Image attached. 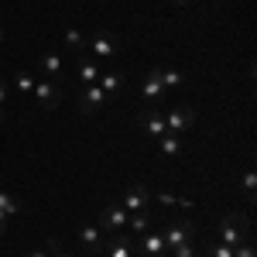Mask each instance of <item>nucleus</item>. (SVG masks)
I'll list each match as a JSON object with an SVG mask.
<instances>
[{
    "mask_svg": "<svg viewBox=\"0 0 257 257\" xmlns=\"http://www.w3.org/2000/svg\"><path fill=\"white\" fill-rule=\"evenodd\" d=\"M158 110H161V117H165L168 134H175V138H182V134L192 127V120H196L192 106H185V103H172V99H165V103H158Z\"/></svg>",
    "mask_w": 257,
    "mask_h": 257,
    "instance_id": "obj_1",
    "label": "nucleus"
},
{
    "mask_svg": "<svg viewBox=\"0 0 257 257\" xmlns=\"http://www.w3.org/2000/svg\"><path fill=\"white\" fill-rule=\"evenodd\" d=\"M219 243H226V247H240L247 237V216L243 213H226L223 223H219V233H216Z\"/></svg>",
    "mask_w": 257,
    "mask_h": 257,
    "instance_id": "obj_2",
    "label": "nucleus"
},
{
    "mask_svg": "<svg viewBox=\"0 0 257 257\" xmlns=\"http://www.w3.org/2000/svg\"><path fill=\"white\" fill-rule=\"evenodd\" d=\"M127 219H131V213H127L120 202H110V206H103L96 226L103 230V237H110V233H120V230L127 226Z\"/></svg>",
    "mask_w": 257,
    "mask_h": 257,
    "instance_id": "obj_3",
    "label": "nucleus"
},
{
    "mask_svg": "<svg viewBox=\"0 0 257 257\" xmlns=\"http://www.w3.org/2000/svg\"><path fill=\"white\" fill-rule=\"evenodd\" d=\"M192 233H196L192 219H172V223L161 230V237H165V247H168V250H175V247H182V243H192Z\"/></svg>",
    "mask_w": 257,
    "mask_h": 257,
    "instance_id": "obj_4",
    "label": "nucleus"
},
{
    "mask_svg": "<svg viewBox=\"0 0 257 257\" xmlns=\"http://www.w3.org/2000/svg\"><path fill=\"white\" fill-rule=\"evenodd\" d=\"M31 99H35L38 106H45V110H59V103H62V82H52V79L35 82Z\"/></svg>",
    "mask_w": 257,
    "mask_h": 257,
    "instance_id": "obj_5",
    "label": "nucleus"
},
{
    "mask_svg": "<svg viewBox=\"0 0 257 257\" xmlns=\"http://www.w3.org/2000/svg\"><path fill=\"white\" fill-rule=\"evenodd\" d=\"M141 127H144V134H151V138L158 141L168 134V127H165V117H161V110H158V103H148L144 110H141Z\"/></svg>",
    "mask_w": 257,
    "mask_h": 257,
    "instance_id": "obj_6",
    "label": "nucleus"
},
{
    "mask_svg": "<svg viewBox=\"0 0 257 257\" xmlns=\"http://www.w3.org/2000/svg\"><path fill=\"white\" fill-rule=\"evenodd\" d=\"M120 206L134 216V213H148V206H151V192L144 189V185H131L127 192H123V199H120Z\"/></svg>",
    "mask_w": 257,
    "mask_h": 257,
    "instance_id": "obj_7",
    "label": "nucleus"
},
{
    "mask_svg": "<svg viewBox=\"0 0 257 257\" xmlns=\"http://www.w3.org/2000/svg\"><path fill=\"white\" fill-rule=\"evenodd\" d=\"M141 96H144V103H165V99H168V89H165V82H161V72H158V69H151V72L144 76Z\"/></svg>",
    "mask_w": 257,
    "mask_h": 257,
    "instance_id": "obj_8",
    "label": "nucleus"
},
{
    "mask_svg": "<svg viewBox=\"0 0 257 257\" xmlns=\"http://www.w3.org/2000/svg\"><path fill=\"white\" fill-rule=\"evenodd\" d=\"M106 103H110V96L93 82V86H86V89L79 93V113H96V110L106 106Z\"/></svg>",
    "mask_w": 257,
    "mask_h": 257,
    "instance_id": "obj_9",
    "label": "nucleus"
},
{
    "mask_svg": "<svg viewBox=\"0 0 257 257\" xmlns=\"http://www.w3.org/2000/svg\"><path fill=\"white\" fill-rule=\"evenodd\" d=\"M117 48H120V45L110 38V35H103V31H96L93 38H86V52H93L96 59H113Z\"/></svg>",
    "mask_w": 257,
    "mask_h": 257,
    "instance_id": "obj_10",
    "label": "nucleus"
},
{
    "mask_svg": "<svg viewBox=\"0 0 257 257\" xmlns=\"http://www.w3.org/2000/svg\"><path fill=\"white\" fill-rule=\"evenodd\" d=\"M38 69L45 72V79H52V82H62V79H65V65H62V55H59V52H41Z\"/></svg>",
    "mask_w": 257,
    "mask_h": 257,
    "instance_id": "obj_11",
    "label": "nucleus"
},
{
    "mask_svg": "<svg viewBox=\"0 0 257 257\" xmlns=\"http://www.w3.org/2000/svg\"><path fill=\"white\" fill-rule=\"evenodd\" d=\"M103 247H106V257H134V243L127 240V233H110L103 237Z\"/></svg>",
    "mask_w": 257,
    "mask_h": 257,
    "instance_id": "obj_12",
    "label": "nucleus"
},
{
    "mask_svg": "<svg viewBox=\"0 0 257 257\" xmlns=\"http://www.w3.org/2000/svg\"><path fill=\"white\" fill-rule=\"evenodd\" d=\"M79 240H82V247H86L89 254H99V250H103V230H99L96 223H86L79 230Z\"/></svg>",
    "mask_w": 257,
    "mask_h": 257,
    "instance_id": "obj_13",
    "label": "nucleus"
},
{
    "mask_svg": "<svg viewBox=\"0 0 257 257\" xmlns=\"http://www.w3.org/2000/svg\"><path fill=\"white\" fill-rule=\"evenodd\" d=\"M72 76H76L82 86H93V82L99 79V65L93 59H79L76 65H72Z\"/></svg>",
    "mask_w": 257,
    "mask_h": 257,
    "instance_id": "obj_14",
    "label": "nucleus"
},
{
    "mask_svg": "<svg viewBox=\"0 0 257 257\" xmlns=\"http://www.w3.org/2000/svg\"><path fill=\"white\" fill-rule=\"evenodd\" d=\"M141 250L151 254V257H165V254H168V247H165V237H161V233H144V237H141Z\"/></svg>",
    "mask_w": 257,
    "mask_h": 257,
    "instance_id": "obj_15",
    "label": "nucleus"
},
{
    "mask_svg": "<svg viewBox=\"0 0 257 257\" xmlns=\"http://www.w3.org/2000/svg\"><path fill=\"white\" fill-rule=\"evenodd\" d=\"M96 86H99V89H103L110 99H113V96L120 93V86H123V76H120V72H99Z\"/></svg>",
    "mask_w": 257,
    "mask_h": 257,
    "instance_id": "obj_16",
    "label": "nucleus"
},
{
    "mask_svg": "<svg viewBox=\"0 0 257 257\" xmlns=\"http://www.w3.org/2000/svg\"><path fill=\"white\" fill-rule=\"evenodd\" d=\"M0 213L11 219V216H21V199L11 196L7 189H0Z\"/></svg>",
    "mask_w": 257,
    "mask_h": 257,
    "instance_id": "obj_17",
    "label": "nucleus"
},
{
    "mask_svg": "<svg viewBox=\"0 0 257 257\" xmlns=\"http://www.w3.org/2000/svg\"><path fill=\"white\" fill-rule=\"evenodd\" d=\"M158 144H161V155H168V158L182 155V138H175V134H165V138H158Z\"/></svg>",
    "mask_w": 257,
    "mask_h": 257,
    "instance_id": "obj_18",
    "label": "nucleus"
},
{
    "mask_svg": "<svg viewBox=\"0 0 257 257\" xmlns=\"http://www.w3.org/2000/svg\"><path fill=\"white\" fill-rule=\"evenodd\" d=\"M158 72H161V82H165V89H168V93H172L175 86H182V82H185V76H182L178 69H158Z\"/></svg>",
    "mask_w": 257,
    "mask_h": 257,
    "instance_id": "obj_19",
    "label": "nucleus"
},
{
    "mask_svg": "<svg viewBox=\"0 0 257 257\" xmlns=\"http://www.w3.org/2000/svg\"><path fill=\"white\" fill-rule=\"evenodd\" d=\"M35 76H31V72H18V76H14V86H18L21 93H28V96H31V89H35Z\"/></svg>",
    "mask_w": 257,
    "mask_h": 257,
    "instance_id": "obj_20",
    "label": "nucleus"
},
{
    "mask_svg": "<svg viewBox=\"0 0 257 257\" xmlns=\"http://www.w3.org/2000/svg\"><path fill=\"white\" fill-rule=\"evenodd\" d=\"M62 41H65L69 48H86V35H82V31H72V28L62 35Z\"/></svg>",
    "mask_w": 257,
    "mask_h": 257,
    "instance_id": "obj_21",
    "label": "nucleus"
},
{
    "mask_svg": "<svg viewBox=\"0 0 257 257\" xmlns=\"http://www.w3.org/2000/svg\"><path fill=\"white\" fill-rule=\"evenodd\" d=\"M206 257H233V247H226V243L213 240V243L206 247Z\"/></svg>",
    "mask_w": 257,
    "mask_h": 257,
    "instance_id": "obj_22",
    "label": "nucleus"
},
{
    "mask_svg": "<svg viewBox=\"0 0 257 257\" xmlns=\"http://www.w3.org/2000/svg\"><path fill=\"white\" fill-rule=\"evenodd\" d=\"M158 202H165V206H182V209H192V202L189 199H178V196H168V192H158Z\"/></svg>",
    "mask_w": 257,
    "mask_h": 257,
    "instance_id": "obj_23",
    "label": "nucleus"
},
{
    "mask_svg": "<svg viewBox=\"0 0 257 257\" xmlns=\"http://www.w3.org/2000/svg\"><path fill=\"white\" fill-rule=\"evenodd\" d=\"M240 185H243V192H247V196L254 199V189H257V175H254V168H247V172H243Z\"/></svg>",
    "mask_w": 257,
    "mask_h": 257,
    "instance_id": "obj_24",
    "label": "nucleus"
},
{
    "mask_svg": "<svg viewBox=\"0 0 257 257\" xmlns=\"http://www.w3.org/2000/svg\"><path fill=\"white\" fill-rule=\"evenodd\" d=\"M127 223L134 226V233H144V230H148V213H134V216L127 219Z\"/></svg>",
    "mask_w": 257,
    "mask_h": 257,
    "instance_id": "obj_25",
    "label": "nucleus"
},
{
    "mask_svg": "<svg viewBox=\"0 0 257 257\" xmlns=\"http://www.w3.org/2000/svg\"><path fill=\"white\" fill-rule=\"evenodd\" d=\"M48 257H72V254H69V250L62 247V240L52 237V240H48Z\"/></svg>",
    "mask_w": 257,
    "mask_h": 257,
    "instance_id": "obj_26",
    "label": "nucleus"
},
{
    "mask_svg": "<svg viewBox=\"0 0 257 257\" xmlns=\"http://www.w3.org/2000/svg\"><path fill=\"white\" fill-rule=\"evenodd\" d=\"M233 257H254V243H250V240H243L240 247H233Z\"/></svg>",
    "mask_w": 257,
    "mask_h": 257,
    "instance_id": "obj_27",
    "label": "nucleus"
},
{
    "mask_svg": "<svg viewBox=\"0 0 257 257\" xmlns=\"http://www.w3.org/2000/svg\"><path fill=\"white\" fill-rule=\"evenodd\" d=\"M172 254L175 257H196V247H192V243H182V247H175Z\"/></svg>",
    "mask_w": 257,
    "mask_h": 257,
    "instance_id": "obj_28",
    "label": "nucleus"
},
{
    "mask_svg": "<svg viewBox=\"0 0 257 257\" xmlns=\"http://www.w3.org/2000/svg\"><path fill=\"white\" fill-rule=\"evenodd\" d=\"M4 106H7V82L0 79V123H4Z\"/></svg>",
    "mask_w": 257,
    "mask_h": 257,
    "instance_id": "obj_29",
    "label": "nucleus"
},
{
    "mask_svg": "<svg viewBox=\"0 0 257 257\" xmlns=\"http://www.w3.org/2000/svg\"><path fill=\"white\" fill-rule=\"evenodd\" d=\"M4 233H7V216L0 213V237H4Z\"/></svg>",
    "mask_w": 257,
    "mask_h": 257,
    "instance_id": "obj_30",
    "label": "nucleus"
},
{
    "mask_svg": "<svg viewBox=\"0 0 257 257\" xmlns=\"http://www.w3.org/2000/svg\"><path fill=\"white\" fill-rule=\"evenodd\" d=\"M28 257H48V250H31Z\"/></svg>",
    "mask_w": 257,
    "mask_h": 257,
    "instance_id": "obj_31",
    "label": "nucleus"
},
{
    "mask_svg": "<svg viewBox=\"0 0 257 257\" xmlns=\"http://www.w3.org/2000/svg\"><path fill=\"white\" fill-rule=\"evenodd\" d=\"M172 4H178V7H182V4H192V0H172Z\"/></svg>",
    "mask_w": 257,
    "mask_h": 257,
    "instance_id": "obj_32",
    "label": "nucleus"
},
{
    "mask_svg": "<svg viewBox=\"0 0 257 257\" xmlns=\"http://www.w3.org/2000/svg\"><path fill=\"white\" fill-rule=\"evenodd\" d=\"M0 41H4V24H0Z\"/></svg>",
    "mask_w": 257,
    "mask_h": 257,
    "instance_id": "obj_33",
    "label": "nucleus"
},
{
    "mask_svg": "<svg viewBox=\"0 0 257 257\" xmlns=\"http://www.w3.org/2000/svg\"><path fill=\"white\" fill-rule=\"evenodd\" d=\"M86 257H99V254H86Z\"/></svg>",
    "mask_w": 257,
    "mask_h": 257,
    "instance_id": "obj_34",
    "label": "nucleus"
}]
</instances>
